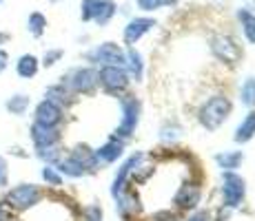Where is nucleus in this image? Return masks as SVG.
Returning a JSON list of instances; mask_svg holds the SVG:
<instances>
[{"label":"nucleus","instance_id":"nucleus-10","mask_svg":"<svg viewBox=\"0 0 255 221\" xmlns=\"http://www.w3.org/2000/svg\"><path fill=\"white\" fill-rule=\"evenodd\" d=\"M62 120H65V109L49 100H40L33 109V124L51 126V129H60Z\"/></svg>","mask_w":255,"mask_h":221},{"label":"nucleus","instance_id":"nucleus-36","mask_svg":"<svg viewBox=\"0 0 255 221\" xmlns=\"http://www.w3.org/2000/svg\"><path fill=\"white\" fill-rule=\"evenodd\" d=\"M186 221H211V213L209 210H202V208H195L193 213L186 217Z\"/></svg>","mask_w":255,"mask_h":221},{"label":"nucleus","instance_id":"nucleus-23","mask_svg":"<svg viewBox=\"0 0 255 221\" xmlns=\"http://www.w3.org/2000/svg\"><path fill=\"white\" fill-rule=\"evenodd\" d=\"M29 106H31V97L24 95V93H16V95H11L7 102H4V109L16 117H22L24 113L29 111Z\"/></svg>","mask_w":255,"mask_h":221},{"label":"nucleus","instance_id":"nucleus-42","mask_svg":"<svg viewBox=\"0 0 255 221\" xmlns=\"http://www.w3.org/2000/svg\"><path fill=\"white\" fill-rule=\"evenodd\" d=\"M0 2H2V0H0Z\"/></svg>","mask_w":255,"mask_h":221},{"label":"nucleus","instance_id":"nucleus-7","mask_svg":"<svg viewBox=\"0 0 255 221\" xmlns=\"http://www.w3.org/2000/svg\"><path fill=\"white\" fill-rule=\"evenodd\" d=\"M87 60L96 67H125V49L116 42H102L87 53Z\"/></svg>","mask_w":255,"mask_h":221},{"label":"nucleus","instance_id":"nucleus-26","mask_svg":"<svg viewBox=\"0 0 255 221\" xmlns=\"http://www.w3.org/2000/svg\"><path fill=\"white\" fill-rule=\"evenodd\" d=\"M27 31L31 33L33 38H42V36H45V31H47V18H45V13H40V11L29 13V18H27Z\"/></svg>","mask_w":255,"mask_h":221},{"label":"nucleus","instance_id":"nucleus-30","mask_svg":"<svg viewBox=\"0 0 255 221\" xmlns=\"http://www.w3.org/2000/svg\"><path fill=\"white\" fill-rule=\"evenodd\" d=\"M180 135H182V129H180L178 124H171V122L160 129V140H162L164 144H171V142H175Z\"/></svg>","mask_w":255,"mask_h":221},{"label":"nucleus","instance_id":"nucleus-8","mask_svg":"<svg viewBox=\"0 0 255 221\" xmlns=\"http://www.w3.org/2000/svg\"><path fill=\"white\" fill-rule=\"evenodd\" d=\"M211 53L218 58L224 65H238L240 58H242V47L233 40L227 33H218V36L211 38Z\"/></svg>","mask_w":255,"mask_h":221},{"label":"nucleus","instance_id":"nucleus-34","mask_svg":"<svg viewBox=\"0 0 255 221\" xmlns=\"http://www.w3.org/2000/svg\"><path fill=\"white\" fill-rule=\"evenodd\" d=\"M82 219H85V221H105V210H102V206L91 204V206H87V208H85Z\"/></svg>","mask_w":255,"mask_h":221},{"label":"nucleus","instance_id":"nucleus-16","mask_svg":"<svg viewBox=\"0 0 255 221\" xmlns=\"http://www.w3.org/2000/svg\"><path fill=\"white\" fill-rule=\"evenodd\" d=\"M116 210H118V215H120L122 219L129 221L133 215L140 213V199L135 197L129 188L122 190V193L116 197Z\"/></svg>","mask_w":255,"mask_h":221},{"label":"nucleus","instance_id":"nucleus-5","mask_svg":"<svg viewBox=\"0 0 255 221\" xmlns=\"http://www.w3.org/2000/svg\"><path fill=\"white\" fill-rule=\"evenodd\" d=\"M247 199V179L238 173H222V206L235 210Z\"/></svg>","mask_w":255,"mask_h":221},{"label":"nucleus","instance_id":"nucleus-6","mask_svg":"<svg viewBox=\"0 0 255 221\" xmlns=\"http://www.w3.org/2000/svg\"><path fill=\"white\" fill-rule=\"evenodd\" d=\"M131 77L127 75L125 67H100L98 69V86H102V91L109 95H122L129 88Z\"/></svg>","mask_w":255,"mask_h":221},{"label":"nucleus","instance_id":"nucleus-3","mask_svg":"<svg viewBox=\"0 0 255 221\" xmlns=\"http://www.w3.org/2000/svg\"><path fill=\"white\" fill-rule=\"evenodd\" d=\"M42 188L36 184H18L13 186V188L7 190V195H4V204L9 206L11 210H16V213H24V210H31L33 206H38L42 201Z\"/></svg>","mask_w":255,"mask_h":221},{"label":"nucleus","instance_id":"nucleus-19","mask_svg":"<svg viewBox=\"0 0 255 221\" xmlns=\"http://www.w3.org/2000/svg\"><path fill=\"white\" fill-rule=\"evenodd\" d=\"M213 159L218 168H222V173H238V168L244 161V150H222Z\"/></svg>","mask_w":255,"mask_h":221},{"label":"nucleus","instance_id":"nucleus-29","mask_svg":"<svg viewBox=\"0 0 255 221\" xmlns=\"http://www.w3.org/2000/svg\"><path fill=\"white\" fill-rule=\"evenodd\" d=\"M40 177H42V181H45L47 186H51V188H60L62 184H65V177H62L60 173H58V168L56 166H42V170H40Z\"/></svg>","mask_w":255,"mask_h":221},{"label":"nucleus","instance_id":"nucleus-35","mask_svg":"<svg viewBox=\"0 0 255 221\" xmlns=\"http://www.w3.org/2000/svg\"><path fill=\"white\" fill-rule=\"evenodd\" d=\"M7 184H9V164H7V159L0 155V188H4Z\"/></svg>","mask_w":255,"mask_h":221},{"label":"nucleus","instance_id":"nucleus-22","mask_svg":"<svg viewBox=\"0 0 255 221\" xmlns=\"http://www.w3.org/2000/svg\"><path fill=\"white\" fill-rule=\"evenodd\" d=\"M45 100L53 102V104H58V106H62V109H65L67 104H71L73 93H71L65 84H62V82H58V84L47 86V91H45Z\"/></svg>","mask_w":255,"mask_h":221},{"label":"nucleus","instance_id":"nucleus-33","mask_svg":"<svg viewBox=\"0 0 255 221\" xmlns=\"http://www.w3.org/2000/svg\"><path fill=\"white\" fill-rule=\"evenodd\" d=\"M62 56H65V51H62V49H49V51H45V56H42L40 65L45 67V69H51L56 62L62 60Z\"/></svg>","mask_w":255,"mask_h":221},{"label":"nucleus","instance_id":"nucleus-31","mask_svg":"<svg viewBox=\"0 0 255 221\" xmlns=\"http://www.w3.org/2000/svg\"><path fill=\"white\" fill-rule=\"evenodd\" d=\"M142 11H155L160 7H171V4H178L180 0H135Z\"/></svg>","mask_w":255,"mask_h":221},{"label":"nucleus","instance_id":"nucleus-9","mask_svg":"<svg viewBox=\"0 0 255 221\" xmlns=\"http://www.w3.org/2000/svg\"><path fill=\"white\" fill-rule=\"evenodd\" d=\"M142 161H144V153H142V150H138V153H133V155H129L125 161H122L120 168L116 170L114 181H111V197L116 199L118 195L122 193V190H127L131 177H133V173L142 166Z\"/></svg>","mask_w":255,"mask_h":221},{"label":"nucleus","instance_id":"nucleus-25","mask_svg":"<svg viewBox=\"0 0 255 221\" xmlns=\"http://www.w3.org/2000/svg\"><path fill=\"white\" fill-rule=\"evenodd\" d=\"M240 102L249 111H255V77L253 75H249L242 82V86H240Z\"/></svg>","mask_w":255,"mask_h":221},{"label":"nucleus","instance_id":"nucleus-18","mask_svg":"<svg viewBox=\"0 0 255 221\" xmlns=\"http://www.w3.org/2000/svg\"><path fill=\"white\" fill-rule=\"evenodd\" d=\"M253 140H255V111H249L247 115L242 117V122L238 124V129H235L233 142L238 146H244Z\"/></svg>","mask_w":255,"mask_h":221},{"label":"nucleus","instance_id":"nucleus-2","mask_svg":"<svg viewBox=\"0 0 255 221\" xmlns=\"http://www.w3.org/2000/svg\"><path fill=\"white\" fill-rule=\"evenodd\" d=\"M120 113H122V117H120V124H118L116 131H114V137L127 142L133 137V133L140 124L142 102L135 95H131V93H122L120 95Z\"/></svg>","mask_w":255,"mask_h":221},{"label":"nucleus","instance_id":"nucleus-17","mask_svg":"<svg viewBox=\"0 0 255 221\" xmlns=\"http://www.w3.org/2000/svg\"><path fill=\"white\" fill-rule=\"evenodd\" d=\"M125 71L135 82H142L144 77V60H142L140 51H135V47H129L125 51Z\"/></svg>","mask_w":255,"mask_h":221},{"label":"nucleus","instance_id":"nucleus-20","mask_svg":"<svg viewBox=\"0 0 255 221\" xmlns=\"http://www.w3.org/2000/svg\"><path fill=\"white\" fill-rule=\"evenodd\" d=\"M38 71H40V60H38L33 53H24V56L18 58L16 73L22 77V80H31V77H36Z\"/></svg>","mask_w":255,"mask_h":221},{"label":"nucleus","instance_id":"nucleus-24","mask_svg":"<svg viewBox=\"0 0 255 221\" xmlns=\"http://www.w3.org/2000/svg\"><path fill=\"white\" fill-rule=\"evenodd\" d=\"M238 20L242 24V33L249 44H255V13L249 9H238Z\"/></svg>","mask_w":255,"mask_h":221},{"label":"nucleus","instance_id":"nucleus-1","mask_svg":"<svg viewBox=\"0 0 255 221\" xmlns=\"http://www.w3.org/2000/svg\"><path fill=\"white\" fill-rule=\"evenodd\" d=\"M231 113H233V102L224 93H215V95L207 97L202 102V106L198 109V122L207 133H215L227 124Z\"/></svg>","mask_w":255,"mask_h":221},{"label":"nucleus","instance_id":"nucleus-15","mask_svg":"<svg viewBox=\"0 0 255 221\" xmlns=\"http://www.w3.org/2000/svg\"><path fill=\"white\" fill-rule=\"evenodd\" d=\"M69 157H73L80 166H85V168L89 170V175L100 168V161H98V157H96V148H91L89 144H76L69 150Z\"/></svg>","mask_w":255,"mask_h":221},{"label":"nucleus","instance_id":"nucleus-38","mask_svg":"<svg viewBox=\"0 0 255 221\" xmlns=\"http://www.w3.org/2000/svg\"><path fill=\"white\" fill-rule=\"evenodd\" d=\"M11 213H13V210L9 208L7 204H4V201H0V221H13Z\"/></svg>","mask_w":255,"mask_h":221},{"label":"nucleus","instance_id":"nucleus-4","mask_svg":"<svg viewBox=\"0 0 255 221\" xmlns=\"http://www.w3.org/2000/svg\"><path fill=\"white\" fill-rule=\"evenodd\" d=\"M62 84L69 88L73 95H93L98 88V71L93 67L71 69V71L62 77Z\"/></svg>","mask_w":255,"mask_h":221},{"label":"nucleus","instance_id":"nucleus-14","mask_svg":"<svg viewBox=\"0 0 255 221\" xmlns=\"http://www.w3.org/2000/svg\"><path fill=\"white\" fill-rule=\"evenodd\" d=\"M153 27H155L153 18H133V20H129V24L125 27V36H122L125 38V44L127 47H135V42L144 33H149Z\"/></svg>","mask_w":255,"mask_h":221},{"label":"nucleus","instance_id":"nucleus-37","mask_svg":"<svg viewBox=\"0 0 255 221\" xmlns=\"http://www.w3.org/2000/svg\"><path fill=\"white\" fill-rule=\"evenodd\" d=\"M153 221H180V219H178V215H173L171 210H162V213L153 215Z\"/></svg>","mask_w":255,"mask_h":221},{"label":"nucleus","instance_id":"nucleus-12","mask_svg":"<svg viewBox=\"0 0 255 221\" xmlns=\"http://www.w3.org/2000/svg\"><path fill=\"white\" fill-rule=\"evenodd\" d=\"M29 137H31L36 148H45V146H58L62 140L60 129H51V126H40V124H31L29 129Z\"/></svg>","mask_w":255,"mask_h":221},{"label":"nucleus","instance_id":"nucleus-27","mask_svg":"<svg viewBox=\"0 0 255 221\" xmlns=\"http://www.w3.org/2000/svg\"><path fill=\"white\" fill-rule=\"evenodd\" d=\"M107 0H82L80 2V18L85 22H93L98 18V13H100L102 4H105Z\"/></svg>","mask_w":255,"mask_h":221},{"label":"nucleus","instance_id":"nucleus-21","mask_svg":"<svg viewBox=\"0 0 255 221\" xmlns=\"http://www.w3.org/2000/svg\"><path fill=\"white\" fill-rule=\"evenodd\" d=\"M56 168H58V173H60L62 177H69V179H80V177H87L89 175V170L85 168V166H80L73 157H62L60 161L56 164Z\"/></svg>","mask_w":255,"mask_h":221},{"label":"nucleus","instance_id":"nucleus-11","mask_svg":"<svg viewBox=\"0 0 255 221\" xmlns=\"http://www.w3.org/2000/svg\"><path fill=\"white\" fill-rule=\"evenodd\" d=\"M202 195H204L202 186H200L198 181H184V184L178 188V193H175L173 204L178 206L180 210H189V213H193V210L200 206V201H202Z\"/></svg>","mask_w":255,"mask_h":221},{"label":"nucleus","instance_id":"nucleus-13","mask_svg":"<svg viewBox=\"0 0 255 221\" xmlns=\"http://www.w3.org/2000/svg\"><path fill=\"white\" fill-rule=\"evenodd\" d=\"M125 146H127V142H122V140H118V137L111 135L105 144L96 148L98 161H100V164H116V161L122 159V155H125Z\"/></svg>","mask_w":255,"mask_h":221},{"label":"nucleus","instance_id":"nucleus-39","mask_svg":"<svg viewBox=\"0 0 255 221\" xmlns=\"http://www.w3.org/2000/svg\"><path fill=\"white\" fill-rule=\"evenodd\" d=\"M7 65H9V56H7V51H2V49H0V73L7 69Z\"/></svg>","mask_w":255,"mask_h":221},{"label":"nucleus","instance_id":"nucleus-28","mask_svg":"<svg viewBox=\"0 0 255 221\" xmlns=\"http://www.w3.org/2000/svg\"><path fill=\"white\" fill-rule=\"evenodd\" d=\"M36 157L42 161V164L56 166L65 155H62L60 146H45V148H36Z\"/></svg>","mask_w":255,"mask_h":221},{"label":"nucleus","instance_id":"nucleus-32","mask_svg":"<svg viewBox=\"0 0 255 221\" xmlns=\"http://www.w3.org/2000/svg\"><path fill=\"white\" fill-rule=\"evenodd\" d=\"M116 9H118V7H116V2H114V0H107V2L102 4L100 13H98V18H96V20H93V22H98V24H107V22L111 20V18L116 16Z\"/></svg>","mask_w":255,"mask_h":221},{"label":"nucleus","instance_id":"nucleus-43","mask_svg":"<svg viewBox=\"0 0 255 221\" xmlns=\"http://www.w3.org/2000/svg\"><path fill=\"white\" fill-rule=\"evenodd\" d=\"M253 2H255V0H253Z\"/></svg>","mask_w":255,"mask_h":221},{"label":"nucleus","instance_id":"nucleus-41","mask_svg":"<svg viewBox=\"0 0 255 221\" xmlns=\"http://www.w3.org/2000/svg\"><path fill=\"white\" fill-rule=\"evenodd\" d=\"M53 2H56V0H53Z\"/></svg>","mask_w":255,"mask_h":221},{"label":"nucleus","instance_id":"nucleus-40","mask_svg":"<svg viewBox=\"0 0 255 221\" xmlns=\"http://www.w3.org/2000/svg\"><path fill=\"white\" fill-rule=\"evenodd\" d=\"M7 40H9V33H2V31H0V44H4Z\"/></svg>","mask_w":255,"mask_h":221}]
</instances>
